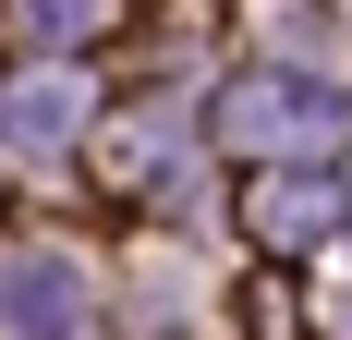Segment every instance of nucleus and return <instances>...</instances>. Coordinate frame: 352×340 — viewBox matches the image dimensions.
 <instances>
[]
</instances>
